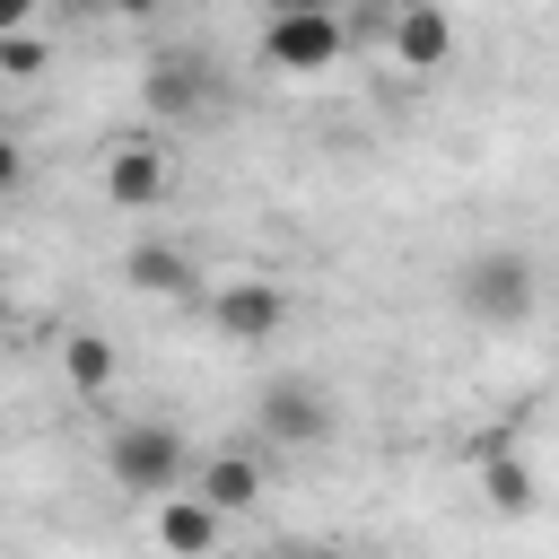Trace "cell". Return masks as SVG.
<instances>
[{
	"label": "cell",
	"instance_id": "1",
	"mask_svg": "<svg viewBox=\"0 0 559 559\" xmlns=\"http://www.w3.org/2000/svg\"><path fill=\"white\" fill-rule=\"evenodd\" d=\"M533 297H542L533 262L507 253V245H489V253H472V262L454 271V306H463L472 323H489V332H515V323L533 314Z\"/></svg>",
	"mask_w": 559,
	"mask_h": 559
},
{
	"label": "cell",
	"instance_id": "2",
	"mask_svg": "<svg viewBox=\"0 0 559 559\" xmlns=\"http://www.w3.org/2000/svg\"><path fill=\"white\" fill-rule=\"evenodd\" d=\"M183 463H192V445H183L175 419H122V428L105 437V472H114V489H131V498H166V489L183 480Z\"/></svg>",
	"mask_w": 559,
	"mask_h": 559
},
{
	"label": "cell",
	"instance_id": "3",
	"mask_svg": "<svg viewBox=\"0 0 559 559\" xmlns=\"http://www.w3.org/2000/svg\"><path fill=\"white\" fill-rule=\"evenodd\" d=\"M341 44H349L341 9H271V26H262V61H271V70H288V79L332 70V61H341Z\"/></svg>",
	"mask_w": 559,
	"mask_h": 559
},
{
	"label": "cell",
	"instance_id": "4",
	"mask_svg": "<svg viewBox=\"0 0 559 559\" xmlns=\"http://www.w3.org/2000/svg\"><path fill=\"white\" fill-rule=\"evenodd\" d=\"M140 114H148V122H210V114H218L210 61H192V52L148 61V70H140Z\"/></svg>",
	"mask_w": 559,
	"mask_h": 559
},
{
	"label": "cell",
	"instance_id": "5",
	"mask_svg": "<svg viewBox=\"0 0 559 559\" xmlns=\"http://www.w3.org/2000/svg\"><path fill=\"white\" fill-rule=\"evenodd\" d=\"M253 428H262L271 445H323V437H332V393L306 384V376H271V384L253 393Z\"/></svg>",
	"mask_w": 559,
	"mask_h": 559
},
{
	"label": "cell",
	"instance_id": "6",
	"mask_svg": "<svg viewBox=\"0 0 559 559\" xmlns=\"http://www.w3.org/2000/svg\"><path fill=\"white\" fill-rule=\"evenodd\" d=\"M210 323H218L236 349H262V341H280V323H288V288H280V280H227V288H210Z\"/></svg>",
	"mask_w": 559,
	"mask_h": 559
},
{
	"label": "cell",
	"instance_id": "7",
	"mask_svg": "<svg viewBox=\"0 0 559 559\" xmlns=\"http://www.w3.org/2000/svg\"><path fill=\"white\" fill-rule=\"evenodd\" d=\"M393 52H402V70H445L454 61V17L437 9V0H402L393 9Z\"/></svg>",
	"mask_w": 559,
	"mask_h": 559
},
{
	"label": "cell",
	"instance_id": "8",
	"mask_svg": "<svg viewBox=\"0 0 559 559\" xmlns=\"http://www.w3.org/2000/svg\"><path fill=\"white\" fill-rule=\"evenodd\" d=\"M166 192V157H157V140H122L114 157H105V201L114 210H148Z\"/></svg>",
	"mask_w": 559,
	"mask_h": 559
},
{
	"label": "cell",
	"instance_id": "9",
	"mask_svg": "<svg viewBox=\"0 0 559 559\" xmlns=\"http://www.w3.org/2000/svg\"><path fill=\"white\" fill-rule=\"evenodd\" d=\"M122 280L148 288V297H192V288H201L192 253H183V245H157V236H140V245L122 253Z\"/></svg>",
	"mask_w": 559,
	"mask_h": 559
},
{
	"label": "cell",
	"instance_id": "10",
	"mask_svg": "<svg viewBox=\"0 0 559 559\" xmlns=\"http://www.w3.org/2000/svg\"><path fill=\"white\" fill-rule=\"evenodd\" d=\"M472 463H480V489H489V507H498V515H533L542 480H533V463L515 454V437H507V445H480Z\"/></svg>",
	"mask_w": 559,
	"mask_h": 559
},
{
	"label": "cell",
	"instance_id": "11",
	"mask_svg": "<svg viewBox=\"0 0 559 559\" xmlns=\"http://www.w3.org/2000/svg\"><path fill=\"white\" fill-rule=\"evenodd\" d=\"M262 489H271V480H262L253 454H210V463H201V498H210L218 515H253Z\"/></svg>",
	"mask_w": 559,
	"mask_h": 559
},
{
	"label": "cell",
	"instance_id": "12",
	"mask_svg": "<svg viewBox=\"0 0 559 559\" xmlns=\"http://www.w3.org/2000/svg\"><path fill=\"white\" fill-rule=\"evenodd\" d=\"M218 533H227V515H218L201 489H192V498H175V489L157 498V542H166V550H218Z\"/></svg>",
	"mask_w": 559,
	"mask_h": 559
},
{
	"label": "cell",
	"instance_id": "13",
	"mask_svg": "<svg viewBox=\"0 0 559 559\" xmlns=\"http://www.w3.org/2000/svg\"><path fill=\"white\" fill-rule=\"evenodd\" d=\"M61 376H70V393H105V384H114V341H105V332H70Z\"/></svg>",
	"mask_w": 559,
	"mask_h": 559
},
{
	"label": "cell",
	"instance_id": "14",
	"mask_svg": "<svg viewBox=\"0 0 559 559\" xmlns=\"http://www.w3.org/2000/svg\"><path fill=\"white\" fill-rule=\"evenodd\" d=\"M0 70H9V79H35V70H44V44H35L26 26H9V35H0Z\"/></svg>",
	"mask_w": 559,
	"mask_h": 559
},
{
	"label": "cell",
	"instance_id": "15",
	"mask_svg": "<svg viewBox=\"0 0 559 559\" xmlns=\"http://www.w3.org/2000/svg\"><path fill=\"white\" fill-rule=\"evenodd\" d=\"M17 183H26V148L0 131V192H17Z\"/></svg>",
	"mask_w": 559,
	"mask_h": 559
},
{
	"label": "cell",
	"instance_id": "16",
	"mask_svg": "<svg viewBox=\"0 0 559 559\" xmlns=\"http://www.w3.org/2000/svg\"><path fill=\"white\" fill-rule=\"evenodd\" d=\"M35 9H44V0H0V35H9V26H26Z\"/></svg>",
	"mask_w": 559,
	"mask_h": 559
},
{
	"label": "cell",
	"instance_id": "17",
	"mask_svg": "<svg viewBox=\"0 0 559 559\" xmlns=\"http://www.w3.org/2000/svg\"><path fill=\"white\" fill-rule=\"evenodd\" d=\"M96 9H114V17H157L166 0H96Z\"/></svg>",
	"mask_w": 559,
	"mask_h": 559
},
{
	"label": "cell",
	"instance_id": "18",
	"mask_svg": "<svg viewBox=\"0 0 559 559\" xmlns=\"http://www.w3.org/2000/svg\"><path fill=\"white\" fill-rule=\"evenodd\" d=\"M262 9H341V0H262Z\"/></svg>",
	"mask_w": 559,
	"mask_h": 559
}]
</instances>
